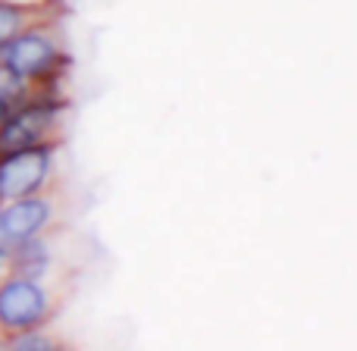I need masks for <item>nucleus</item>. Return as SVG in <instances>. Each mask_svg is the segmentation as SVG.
Wrapping results in <instances>:
<instances>
[{
    "mask_svg": "<svg viewBox=\"0 0 357 351\" xmlns=\"http://www.w3.org/2000/svg\"><path fill=\"white\" fill-rule=\"evenodd\" d=\"M31 91H35V88H29L25 82H19L16 75H10L3 66H0V123H3L6 113H10L19 100L29 98Z\"/></svg>",
    "mask_w": 357,
    "mask_h": 351,
    "instance_id": "9",
    "label": "nucleus"
},
{
    "mask_svg": "<svg viewBox=\"0 0 357 351\" xmlns=\"http://www.w3.org/2000/svg\"><path fill=\"white\" fill-rule=\"evenodd\" d=\"M0 351H3V348H0Z\"/></svg>",
    "mask_w": 357,
    "mask_h": 351,
    "instance_id": "12",
    "label": "nucleus"
},
{
    "mask_svg": "<svg viewBox=\"0 0 357 351\" xmlns=\"http://www.w3.org/2000/svg\"><path fill=\"white\" fill-rule=\"evenodd\" d=\"M0 348L3 351H73V345L54 327H38V329H29V333L10 336V339L0 342Z\"/></svg>",
    "mask_w": 357,
    "mask_h": 351,
    "instance_id": "8",
    "label": "nucleus"
},
{
    "mask_svg": "<svg viewBox=\"0 0 357 351\" xmlns=\"http://www.w3.org/2000/svg\"><path fill=\"white\" fill-rule=\"evenodd\" d=\"M60 151L63 144L16 151L0 157V201L56 191L60 182Z\"/></svg>",
    "mask_w": 357,
    "mask_h": 351,
    "instance_id": "4",
    "label": "nucleus"
},
{
    "mask_svg": "<svg viewBox=\"0 0 357 351\" xmlns=\"http://www.w3.org/2000/svg\"><path fill=\"white\" fill-rule=\"evenodd\" d=\"M56 232L41 235V239L22 241V245L10 248V273L29 279H41V283H54L56 270H60V248H56Z\"/></svg>",
    "mask_w": 357,
    "mask_h": 351,
    "instance_id": "6",
    "label": "nucleus"
},
{
    "mask_svg": "<svg viewBox=\"0 0 357 351\" xmlns=\"http://www.w3.org/2000/svg\"><path fill=\"white\" fill-rule=\"evenodd\" d=\"M60 298L54 283L6 273L0 279V342L38 327H50L63 304Z\"/></svg>",
    "mask_w": 357,
    "mask_h": 351,
    "instance_id": "3",
    "label": "nucleus"
},
{
    "mask_svg": "<svg viewBox=\"0 0 357 351\" xmlns=\"http://www.w3.org/2000/svg\"><path fill=\"white\" fill-rule=\"evenodd\" d=\"M19 3H41V0H19Z\"/></svg>",
    "mask_w": 357,
    "mask_h": 351,
    "instance_id": "11",
    "label": "nucleus"
},
{
    "mask_svg": "<svg viewBox=\"0 0 357 351\" xmlns=\"http://www.w3.org/2000/svg\"><path fill=\"white\" fill-rule=\"evenodd\" d=\"M10 273V248L6 245H0V279Z\"/></svg>",
    "mask_w": 357,
    "mask_h": 351,
    "instance_id": "10",
    "label": "nucleus"
},
{
    "mask_svg": "<svg viewBox=\"0 0 357 351\" xmlns=\"http://www.w3.org/2000/svg\"><path fill=\"white\" fill-rule=\"evenodd\" d=\"M54 229H60V195L56 191L0 201V245L16 248L22 241L50 235Z\"/></svg>",
    "mask_w": 357,
    "mask_h": 351,
    "instance_id": "5",
    "label": "nucleus"
},
{
    "mask_svg": "<svg viewBox=\"0 0 357 351\" xmlns=\"http://www.w3.org/2000/svg\"><path fill=\"white\" fill-rule=\"evenodd\" d=\"M69 107L73 104L66 94V82L35 88L0 123V157L44 148V144H63L66 142Z\"/></svg>",
    "mask_w": 357,
    "mask_h": 351,
    "instance_id": "1",
    "label": "nucleus"
},
{
    "mask_svg": "<svg viewBox=\"0 0 357 351\" xmlns=\"http://www.w3.org/2000/svg\"><path fill=\"white\" fill-rule=\"evenodd\" d=\"M44 19H60V0H41V3H19V0H0V50Z\"/></svg>",
    "mask_w": 357,
    "mask_h": 351,
    "instance_id": "7",
    "label": "nucleus"
},
{
    "mask_svg": "<svg viewBox=\"0 0 357 351\" xmlns=\"http://www.w3.org/2000/svg\"><path fill=\"white\" fill-rule=\"evenodd\" d=\"M0 66L29 88L60 85L73 69V54L66 47L60 19H44L16 35L0 50Z\"/></svg>",
    "mask_w": 357,
    "mask_h": 351,
    "instance_id": "2",
    "label": "nucleus"
}]
</instances>
